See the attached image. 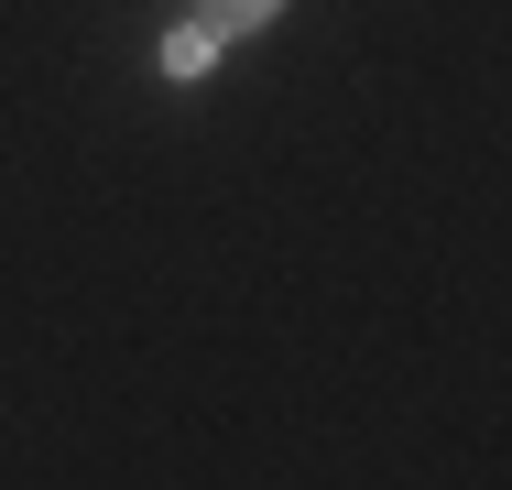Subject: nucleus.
<instances>
[{
	"instance_id": "obj_1",
	"label": "nucleus",
	"mask_w": 512,
	"mask_h": 490,
	"mask_svg": "<svg viewBox=\"0 0 512 490\" xmlns=\"http://www.w3.org/2000/svg\"><path fill=\"white\" fill-rule=\"evenodd\" d=\"M153 66H164V77H207V66H218V33H207L197 11H186V22H175L164 44H153Z\"/></svg>"
},
{
	"instance_id": "obj_2",
	"label": "nucleus",
	"mask_w": 512,
	"mask_h": 490,
	"mask_svg": "<svg viewBox=\"0 0 512 490\" xmlns=\"http://www.w3.org/2000/svg\"><path fill=\"white\" fill-rule=\"evenodd\" d=\"M273 11H284V0H197V22L218 33V44H229V33H262Z\"/></svg>"
}]
</instances>
